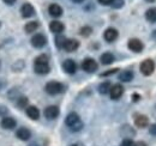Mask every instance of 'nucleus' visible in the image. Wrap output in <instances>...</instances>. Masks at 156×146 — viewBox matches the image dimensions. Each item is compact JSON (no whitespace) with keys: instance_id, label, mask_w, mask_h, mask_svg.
Listing matches in <instances>:
<instances>
[{"instance_id":"obj_1","label":"nucleus","mask_w":156,"mask_h":146,"mask_svg":"<svg viewBox=\"0 0 156 146\" xmlns=\"http://www.w3.org/2000/svg\"><path fill=\"white\" fill-rule=\"evenodd\" d=\"M65 122H66V126L72 132H79L83 128V122H82L80 117L78 116V114H76V113H70L66 116Z\"/></svg>"},{"instance_id":"obj_2","label":"nucleus","mask_w":156,"mask_h":146,"mask_svg":"<svg viewBox=\"0 0 156 146\" xmlns=\"http://www.w3.org/2000/svg\"><path fill=\"white\" fill-rule=\"evenodd\" d=\"M139 70H140V72L142 74H144V75H151L154 71H155V62L151 60V59H147V60H144L142 64H140V66H139Z\"/></svg>"},{"instance_id":"obj_3","label":"nucleus","mask_w":156,"mask_h":146,"mask_svg":"<svg viewBox=\"0 0 156 146\" xmlns=\"http://www.w3.org/2000/svg\"><path fill=\"white\" fill-rule=\"evenodd\" d=\"M44 90H46V92H47L48 95L54 96V95H58L60 92H62L64 86H62V84H60L59 82H49V83L46 84Z\"/></svg>"},{"instance_id":"obj_4","label":"nucleus","mask_w":156,"mask_h":146,"mask_svg":"<svg viewBox=\"0 0 156 146\" xmlns=\"http://www.w3.org/2000/svg\"><path fill=\"white\" fill-rule=\"evenodd\" d=\"M98 62H96L94 59H91V57H87V59H84V61L82 62V68L88 73L95 72V71L98 70Z\"/></svg>"},{"instance_id":"obj_5","label":"nucleus","mask_w":156,"mask_h":146,"mask_svg":"<svg viewBox=\"0 0 156 146\" xmlns=\"http://www.w3.org/2000/svg\"><path fill=\"white\" fill-rule=\"evenodd\" d=\"M127 47H129L130 50H132L135 53H140L143 50V48H144V44L138 38H131L129 41V43H127Z\"/></svg>"},{"instance_id":"obj_6","label":"nucleus","mask_w":156,"mask_h":146,"mask_svg":"<svg viewBox=\"0 0 156 146\" xmlns=\"http://www.w3.org/2000/svg\"><path fill=\"white\" fill-rule=\"evenodd\" d=\"M31 44H33V47H35V48H42V47H44L46 46V43H47V38L44 35H42V34H36V35H34V36L31 37Z\"/></svg>"},{"instance_id":"obj_7","label":"nucleus","mask_w":156,"mask_h":146,"mask_svg":"<svg viewBox=\"0 0 156 146\" xmlns=\"http://www.w3.org/2000/svg\"><path fill=\"white\" fill-rule=\"evenodd\" d=\"M20 13H22V17H24V18H29V17L34 16V13H35V9L33 7L31 4L25 2V4H23L22 7H20Z\"/></svg>"},{"instance_id":"obj_8","label":"nucleus","mask_w":156,"mask_h":146,"mask_svg":"<svg viewBox=\"0 0 156 146\" xmlns=\"http://www.w3.org/2000/svg\"><path fill=\"white\" fill-rule=\"evenodd\" d=\"M62 68H64V71L66 73L73 74V73H76V71H77V65H76V62H75L73 60L66 59V60L62 62Z\"/></svg>"},{"instance_id":"obj_9","label":"nucleus","mask_w":156,"mask_h":146,"mask_svg":"<svg viewBox=\"0 0 156 146\" xmlns=\"http://www.w3.org/2000/svg\"><path fill=\"white\" fill-rule=\"evenodd\" d=\"M122 93H124V88L120 84L113 85L111 88V90H109V95H111V98L112 99H119L122 96Z\"/></svg>"},{"instance_id":"obj_10","label":"nucleus","mask_w":156,"mask_h":146,"mask_svg":"<svg viewBox=\"0 0 156 146\" xmlns=\"http://www.w3.org/2000/svg\"><path fill=\"white\" fill-rule=\"evenodd\" d=\"M34 71L37 73V74H48L51 71V67H49V64H40V62H34Z\"/></svg>"},{"instance_id":"obj_11","label":"nucleus","mask_w":156,"mask_h":146,"mask_svg":"<svg viewBox=\"0 0 156 146\" xmlns=\"http://www.w3.org/2000/svg\"><path fill=\"white\" fill-rule=\"evenodd\" d=\"M118 36H119V33L114 28H108L103 34V37H105V40L107 42H114L118 38Z\"/></svg>"},{"instance_id":"obj_12","label":"nucleus","mask_w":156,"mask_h":146,"mask_svg":"<svg viewBox=\"0 0 156 146\" xmlns=\"http://www.w3.org/2000/svg\"><path fill=\"white\" fill-rule=\"evenodd\" d=\"M59 113L60 111H59V108L57 106H49V107H47L44 109V116L47 119H49V120H53V119L58 117Z\"/></svg>"},{"instance_id":"obj_13","label":"nucleus","mask_w":156,"mask_h":146,"mask_svg":"<svg viewBox=\"0 0 156 146\" xmlns=\"http://www.w3.org/2000/svg\"><path fill=\"white\" fill-rule=\"evenodd\" d=\"M78 47H79V42H78L77 40H73V38L66 40V42H65V44H64V49H65L66 52H69V53L77 50Z\"/></svg>"},{"instance_id":"obj_14","label":"nucleus","mask_w":156,"mask_h":146,"mask_svg":"<svg viewBox=\"0 0 156 146\" xmlns=\"http://www.w3.org/2000/svg\"><path fill=\"white\" fill-rule=\"evenodd\" d=\"M16 137H17L20 140L27 141V140H29V139L31 138V132H30L28 128L22 127V128H20V129L17 130V133H16Z\"/></svg>"},{"instance_id":"obj_15","label":"nucleus","mask_w":156,"mask_h":146,"mask_svg":"<svg viewBox=\"0 0 156 146\" xmlns=\"http://www.w3.org/2000/svg\"><path fill=\"white\" fill-rule=\"evenodd\" d=\"M0 125L5 129H13L16 127V120L13 117H9V116L7 117H2Z\"/></svg>"},{"instance_id":"obj_16","label":"nucleus","mask_w":156,"mask_h":146,"mask_svg":"<svg viewBox=\"0 0 156 146\" xmlns=\"http://www.w3.org/2000/svg\"><path fill=\"white\" fill-rule=\"evenodd\" d=\"M49 29H51V31L52 33H54V34H61L62 31H64V29H65V26H64V24L61 23V22H59V20H53V22H51V24H49Z\"/></svg>"},{"instance_id":"obj_17","label":"nucleus","mask_w":156,"mask_h":146,"mask_svg":"<svg viewBox=\"0 0 156 146\" xmlns=\"http://www.w3.org/2000/svg\"><path fill=\"white\" fill-rule=\"evenodd\" d=\"M48 13L52 16V17H55L58 18L62 15V9L59 6L58 4H51L49 7H48Z\"/></svg>"},{"instance_id":"obj_18","label":"nucleus","mask_w":156,"mask_h":146,"mask_svg":"<svg viewBox=\"0 0 156 146\" xmlns=\"http://www.w3.org/2000/svg\"><path fill=\"white\" fill-rule=\"evenodd\" d=\"M135 125L138 128H144L149 125V119L145 115H136L135 117Z\"/></svg>"},{"instance_id":"obj_19","label":"nucleus","mask_w":156,"mask_h":146,"mask_svg":"<svg viewBox=\"0 0 156 146\" xmlns=\"http://www.w3.org/2000/svg\"><path fill=\"white\" fill-rule=\"evenodd\" d=\"M133 79V72L132 71H129V70H125V71H121L119 73V80L121 82H125V83H129Z\"/></svg>"},{"instance_id":"obj_20","label":"nucleus","mask_w":156,"mask_h":146,"mask_svg":"<svg viewBox=\"0 0 156 146\" xmlns=\"http://www.w3.org/2000/svg\"><path fill=\"white\" fill-rule=\"evenodd\" d=\"M100 60H101V62H102L103 65H111L112 62H114L115 57H114V55L112 54V53L107 52V53H103V54L101 55Z\"/></svg>"},{"instance_id":"obj_21","label":"nucleus","mask_w":156,"mask_h":146,"mask_svg":"<svg viewBox=\"0 0 156 146\" xmlns=\"http://www.w3.org/2000/svg\"><path fill=\"white\" fill-rule=\"evenodd\" d=\"M27 115L33 120H37L40 117V110L34 106H30L27 108Z\"/></svg>"},{"instance_id":"obj_22","label":"nucleus","mask_w":156,"mask_h":146,"mask_svg":"<svg viewBox=\"0 0 156 146\" xmlns=\"http://www.w3.org/2000/svg\"><path fill=\"white\" fill-rule=\"evenodd\" d=\"M39 28V22H29L25 24L24 26V30L27 34H31L34 31H36V29Z\"/></svg>"},{"instance_id":"obj_23","label":"nucleus","mask_w":156,"mask_h":146,"mask_svg":"<svg viewBox=\"0 0 156 146\" xmlns=\"http://www.w3.org/2000/svg\"><path fill=\"white\" fill-rule=\"evenodd\" d=\"M145 18L148 22L150 23H155L156 22V9L155 7H151L149 9L147 12H145Z\"/></svg>"},{"instance_id":"obj_24","label":"nucleus","mask_w":156,"mask_h":146,"mask_svg":"<svg viewBox=\"0 0 156 146\" xmlns=\"http://www.w3.org/2000/svg\"><path fill=\"white\" fill-rule=\"evenodd\" d=\"M111 88H112V85H111V83H109V82L101 83V84L98 85V92H100L101 95H106V93H108V92H109Z\"/></svg>"},{"instance_id":"obj_25","label":"nucleus","mask_w":156,"mask_h":146,"mask_svg":"<svg viewBox=\"0 0 156 146\" xmlns=\"http://www.w3.org/2000/svg\"><path fill=\"white\" fill-rule=\"evenodd\" d=\"M66 40H67V38H65L62 35L59 34L58 36L55 37V46H57L58 48H64V44H65Z\"/></svg>"},{"instance_id":"obj_26","label":"nucleus","mask_w":156,"mask_h":146,"mask_svg":"<svg viewBox=\"0 0 156 146\" xmlns=\"http://www.w3.org/2000/svg\"><path fill=\"white\" fill-rule=\"evenodd\" d=\"M80 35L82 36H84V37H88V36H90L91 35V33H93V29L90 28V26H83L82 29H80Z\"/></svg>"},{"instance_id":"obj_27","label":"nucleus","mask_w":156,"mask_h":146,"mask_svg":"<svg viewBox=\"0 0 156 146\" xmlns=\"http://www.w3.org/2000/svg\"><path fill=\"white\" fill-rule=\"evenodd\" d=\"M35 62H40V64H48V56L44 54L39 55L36 59H35Z\"/></svg>"},{"instance_id":"obj_28","label":"nucleus","mask_w":156,"mask_h":146,"mask_svg":"<svg viewBox=\"0 0 156 146\" xmlns=\"http://www.w3.org/2000/svg\"><path fill=\"white\" fill-rule=\"evenodd\" d=\"M17 106L20 108H24L28 106V98L27 97H20L18 98V102H17Z\"/></svg>"},{"instance_id":"obj_29","label":"nucleus","mask_w":156,"mask_h":146,"mask_svg":"<svg viewBox=\"0 0 156 146\" xmlns=\"http://www.w3.org/2000/svg\"><path fill=\"white\" fill-rule=\"evenodd\" d=\"M112 6H113L114 9H120V7H122V6H124V0H113Z\"/></svg>"},{"instance_id":"obj_30","label":"nucleus","mask_w":156,"mask_h":146,"mask_svg":"<svg viewBox=\"0 0 156 146\" xmlns=\"http://www.w3.org/2000/svg\"><path fill=\"white\" fill-rule=\"evenodd\" d=\"M133 145H135V143H133L131 139L127 138V139H124V140H122V143H121L120 146H133Z\"/></svg>"},{"instance_id":"obj_31","label":"nucleus","mask_w":156,"mask_h":146,"mask_svg":"<svg viewBox=\"0 0 156 146\" xmlns=\"http://www.w3.org/2000/svg\"><path fill=\"white\" fill-rule=\"evenodd\" d=\"M118 71V68H113V70H109L107 72H103L101 73V77H107V75H111V74H114V73Z\"/></svg>"},{"instance_id":"obj_32","label":"nucleus","mask_w":156,"mask_h":146,"mask_svg":"<svg viewBox=\"0 0 156 146\" xmlns=\"http://www.w3.org/2000/svg\"><path fill=\"white\" fill-rule=\"evenodd\" d=\"M98 2H100L101 5H105V6H107V5H112L113 0H98Z\"/></svg>"},{"instance_id":"obj_33","label":"nucleus","mask_w":156,"mask_h":146,"mask_svg":"<svg viewBox=\"0 0 156 146\" xmlns=\"http://www.w3.org/2000/svg\"><path fill=\"white\" fill-rule=\"evenodd\" d=\"M149 132H150V134L156 135V123H154V125H151V126H150V128H149Z\"/></svg>"},{"instance_id":"obj_34","label":"nucleus","mask_w":156,"mask_h":146,"mask_svg":"<svg viewBox=\"0 0 156 146\" xmlns=\"http://www.w3.org/2000/svg\"><path fill=\"white\" fill-rule=\"evenodd\" d=\"M6 5H13L15 2H16V0H2Z\"/></svg>"},{"instance_id":"obj_35","label":"nucleus","mask_w":156,"mask_h":146,"mask_svg":"<svg viewBox=\"0 0 156 146\" xmlns=\"http://www.w3.org/2000/svg\"><path fill=\"white\" fill-rule=\"evenodd\" d=\"M133 146H147V144L144 141H137V143H135Z\"/></svg>"},{"instance_id":"obj_36","label":"nucleus","mask_w":156,"mask_h":146,"mask_svg":"<svg viewBox=\"0 0 156 146\" xmlns=\"http://www.w3.org/2000/svg\"><path fill=\"white\" fill-rule=\"evenodd\" d=\"M73 2H76V4H80V2H83L84 0H72Z\"/></svg>"},{"instance_id":"obj_37","label":"nucleus","mask_w":156,"mask_h":146,"mask_svg":"<svg viewBox=\"0 0 156 146\" xmlns=\"http://www.w3.org/2000/svg\"><path fill=\"white\" fill-rule=\"evenodd\" d=\"M145 1H148V2H154L155 0H145Z\"/></svg>"},{"instance_id":"obj_38","label":"nucleus","mask_w":156,"mask_h":146,"mask_svg":"<svg viewBox=\"0 0 156 146\" xmlns=\"http://www.w3.org/2000/svg\"><path fill=\"white\" fill-rule=\"evenodd\" d=\"M29 146H37L36 144H31V145H29Z\"/></svg>"},{"instance_id":"obj_39","label":"nucleus","mask_w":156,"mask_h":146,"mask_svg":"<svg viewBox=\"0 0 156 146\" xmlns=\"http://www.w3.org/2000/svg\"><path fill=\"white\" fill-rule=\"evenodd\" d=\"M0 28H1V22H0Z\"/></svg>"},{"instance_id":"obj_40","label":"nucleus","mask_w":156,"mask_h":146,"mask_svg":"<svg viewBox=\"0 0 156 146\" xmlns=\"http://www.w3.org/2000/svg\"><path fill=\"white\" fill-rule=\"evenodd\" d=\"M72 146H77V145H72Z\"/></svg>"}]
</instances>
